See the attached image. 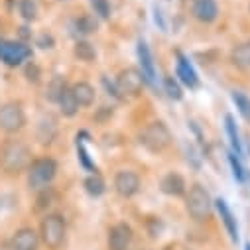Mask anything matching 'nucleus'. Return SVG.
<instances>
[{
    "label": "nucleus",
    "mask_w": 250,
    "mask_h": 250,
    "mask_svg": "<svg viewBox=\"0 0 250 250\" xmlns=\"http://www.w3.org/2000/svg\"><path fill=\"white\" fill-rule=\"evenodd\" d=\"M65 234H67V227H65V219L61 215H45L42 219L40 225V236L42 242L49 248V250H59L65 244Z\"/></svg>",
    "instance_id": "39448f33"
},
{
    "label": "nucleus",
    "mask_w": 250,
    "mask_h": 250,
    "mask_svg": "<svg viewBox=\"0 0 250 250\" xmlns=\"http://www.w3.org/2000/svg\"><path fill=\"white\" fill-rule=\"evenodd\" d=\"M144 75L140 73V69L136 67H126V69H122L118 75H116V91L124 97H136L142 87H144Z\"/></svg>",
    "instance_id": "6e6552de"
},
{
    "label": "nucleus",
    "mask_w": 250,
    "mask_h": 250,
    "mask_svg": "<svg viewBox=\"0 0 250 250\" xmlns=\"http://www.w3.org/2000/svg\"><path fill=\"white\" fill-rule=\"evenodd\" d=\"M83 185H85V191L91 195V197H101L103 193H104V181H103V177L95 171V173H91L85 181H83Z\"/></svg>",
    "instance_id": "412c9836"
},
{
    "label": "nucleus",
    "mask_w": 250,
    "mask_h": 250,
    "mask_svg": "<svg viewBox=\"0 0 250 250\" xmlns=\"http://www.w3.org/2000/svg\"><path fill=\"white\" fill-rule=\"evenodd\" d=\"M28 171V185L34 191H43L57 175V162L53 158H38L30 164Z\"/></svg>",
    "instance_id": "20e7f679"
},
{
    "label": "nucleus",
    "mask_w": 250,
    "mask_h": 250,
    "mask_svg": "<svg viewBox=\"0 0 250 250\" xmlns=\"http://www.w3.org/2000/svg\"><path fill=\"white\" fill-rule=\"evenodd\" d=\"M32 57V49L22 43V42H14V40H6L0 38V61L8 67H18L22 65L26 59Z\"/></svg>",
    "instance_id": "423d86ee"
},
{
    "label": "nucleus",
    "mask_w": 250,
    "mask_h": 250,
    "mask_svg": "<svg viewBox=\"0 0 250 250\" xmlns=\"http://www.w3.org/2000/svg\"><path fill=\"white\" fill-rule=\"evenodd\" d=\"M73 53H75L77 59L85 61V63H91V61H95V57H97V49L89 42H77Z\"/></svg>",
    "instance_id": "4be33fe9"
},
{
    "label": "nucleus",
    "mask_w": 250,
    "mask_h": 250,
    "mask_svg": "<svg viewBox=\"0 0 250 250\" xmlns=\"http://www.w3.org/2000/svg\"><path fill=\"white\" fill-rule=\"evenodd\" d=\"M26 114L20 103H4L0 106V130L6 134H16L24 128Z\"/></svg>",
    "instance_id": "0eeeda50"
},
{
    "label": "nucleus",
    "mask_w": 250,
    "mask_h": 250,
    "mask_svg": "<svg viewBox=\"0 0 250 250\" xmlns=\"http://www.w3.org/2000/svg\"><path fill=\"white\" fill-rule=\"evenodd\" d=\"M18 6H20V14H22L24 20H28V22L36 20V16H38V6H36L34 0H20Z\"/></svg>",
    "instance_id": "a878e982"
},
{
    "label": "nucleus",
    "mask_w": 250,
    "mask_h": 250,
    "mask_svg": "<svg viewBox=\"0 0 250 250\" xmlns=\"http://www.w3.org/2000/svg\"><path fill=\"white\" fill-rule=\"evenodd\" d=\"M12 250H36L38 248V234L34 229H20L10 242Z\"/></svg>",
    "instance_id": "2eb2a0df"
},
{
    "label": "nucleus",
    "mask_w": 250,
    "mask_h": 250,
    "mask_svg": "<svg viewBox=\"0 0 250 250\" xmlns=\"http://www.w3.org/2000/svg\"><path fill=\"white\" fill-rule=\"evenodd\" d=\"M215 207H217V211H219V215H221V219H223V223H225V227H227V230H229L232 242H236V240H238V227H236V219H234V215L230 213L227 201H225V199H217V201H215Z\"/></svg>",
    "instance_id": "a211bd4d"
},
{
    "label": "nucleus",
    "mask_w": 250,
    "mask_h": 250,
    "mask_svg": "<svg viewBox=\"0 0 250 250\" xmlns=\"http://www.w3.org/2000/svg\"><path fill=\"white\" fill-rule=\"evenodd\" d=\"M132 229L126 223H118L108 230V250H130Z\"/></svg>",
    "instance_id": "9d476101"
},
{
    "label": "nucleus",
    "mask_w": 250,
    "mask_h": 250,
    "mask_svg": "<svg viewBox=\"0 0 250 250\" xmlns=\"http://www.w3.org/2000/svg\"><path fill=\"white\" fill-rule=\"evenodd\" d=\"M232 103L236 104L240 116H242L246 122H250V99H248L244 93H240V91H232Z\"/></svg>",
    "instance_id": "5701e85b"
},
{
    "label": "nucleus",
    "mask_w": 250,
    "mask_h": 250,
    "mask_svg": "<svg viewBox=\"0 0 250 250\" xmlns=\"http://www.w3.org/2000/svg\"><path fill=\"white\" fill-rule=\"evenodd\" d=\"M71 91H73V95H75L79 106H91V104L95 103L97 93H95V87H93L91 83H87V81H79V83L71 85Z\"/></svg>",
    "instance_id": "6ab92c4d"
},
{
    "label": "nucleus",
    "mask_w": 250,
    "mask_h": 250,
    "mask_svg": "<svg viewBox=\"0 0 250 250\" xmlns=\"http://www.w3.org/2000/svg\"><path fill=\"white\" fill-rule=\"evenodd\" d=\"M77 28H79V32H83V34H91V32H95L97 30V24L91 20V18H81L79 22H77Z\"/></svg>",
    "instance_id": "7c9ffc66"
},
{
    "label": "nucleus",
    "mask_w": 250,
    "mask_h": 250,
    "mask_svg": "<svg viewBox=\"0 0 250 250\" xmlns=\"http://www.w3.org/2000/svg\"><path fill=\"white\" fill-rule=\"evenodd\" d=\"M91 6H93V12H95L99 18H103V20H106V18L110 16L108 0H91Z\"/></svg>",
    "instance_id": "cd10ccee"
},
{
    "label": "nucleus",
    "mask_w": 250,
    "mask_h": 250,
    "mask_svg": "<svg viewBox=\"0 0 250 250\" xmlns=\"http://www.w3.org/2000/svg\"><path fill=\"white\" fill-rule=\"evenodd\" d=\"M57 104H59L61 114L67 116V118H71V116H75V114L79 112V103H77V99H75L71 87H67V85L63 87V91H61V95H59V99H57Z\"/></svg>",
    "instance_id": "f3484780"
},
{
    "label": "nucleus",
    "mask_w": 250,
    "mask_h": 250,
    "mask_svg": "<svg viewBox=\"0 0 250 250\" xmlns=\"http://www.w3.org/2000/svg\"><path fill=\"white\" fill-rule=\"evenodd\" d=\"M164 87H166V93H167V97H169V99H173V101H179V99L183 97V93H181V87H179V83H177L173 77H166V81H164Z\"/></svg>",
    "instance_id": "bb28decb"
},
{
    "label": "nucleus",
    "mask_w": 250,
    "mask_h": 250,
    "mask_svg": "<svg viewBox=\"0 0 250 250\" xmlns=\"http://www.w3.org/2000/svg\"><path fill=\"white\" fill-rule=\"evenodd\" d=\"M138 140H140V144L148 152L160 154V152H164V150L169 148V144H171V132H169V128L166 126L162 120H154V122L146 124V126L140 130Z\"/></svg>",
    "instance_id": "7ed1b4c3"
},
{
    "label": "nucleus",
    "mask_w": 250,
    "mask_h": 250,
    "mask_svg": "<svg viewBox=\"0 0 250 250\" xmlns=\"http://www.w3.org/2000/svg\"><path fill=\"white\" fill-rule=\"evenodd\" d=\"M138 61H140V73L144 75V81L146 83H152L154 77H156V67H154V61H152V53H150V47L144 40L138 42Z\"/></svg>",
    "instance_id": "4468645a"
},
{
    "label": "nucleus",
    "mask_w": 250,
    "mask_h": 250,
    "mask_svg": "<svg viewBox=\"0 0 250 250\" xmlns=\"http://www.w3.org/2000/svg\"><path fill=\"white\" fill-rule=\"evenodd\" d=\"M114 191L120 197H132L140 191V177L132 169H120L114 175Z\"/></svg>",
    "instance_id": "1a4fd4ad"
},
{
    "label": "nucleus",
    "mask_w": 250,
    "mask_h": 250,
    "mask_svg": "<svg viewBox=\"0 0 250 250\" xmlns=\"http://www.w3.org/2000/svg\"><path fill=\"white\" fill-rule=\"evenodd\" d=\"M230 61H232L236 67L248 69V67H250V42L238 43V45L230 51Z\"/></svg>",
    "instance_id": "aec40b11"
},
{
    "label": "nucleus",
    "mask_w": 250,
    "mask_h": 250,
    "mask_svg": "<svg viewBox=\"0 0 250 250\" xmlns=\"http://www.w3.org/2000/svg\"><path fill=\"white\" fill-rule=\"evenodd\" d=\"M30 164H32V154L22 140L8 138L0 146V169L6 175H18L26 171Z\"/></svg>",
    "instance_id": "f257e3e1"
},
{
    "label": "nucleus",
    "mask_w": 250,
    "mask_h": 250,
    "mask_svg": "<svg viewBox=\"0 0 250 250\" xmlns=\"http://www.w3.org/2000/svg\"><path fill=\"white\" fill-rule=\"evenodd\" d=\"M225 126H227V134H229V138H230V146H232V150L236 152V156H240L242 146H240V140H238L236 124H234V120H232V116H230V114L225 118Z\"/></svg>",
    "instance_id": "b1692460"
},
{
    "label": "nucleus",
    "mask_w": 250,
    "mask_h": 250,
    "mask_svg": "<svg viewBox=\"0 0 250 250\" xmlns=\"http://www.w3.org/2000/svg\"><path fill=\"white\" fill-rule=\"evenodd\" d=\"M191 14L201 24H213L219 16L217 0H191Z\"/></svg>",
    "instance_id": "9b49d317"
},
{
    "label": "nucleus",
    "mask_w": 250,
    "mask_h": 250,
    "mask_svg": "<svg viewBox=\"0 0 250 250\" xmlns=\"http://www.w3.org/2000/svg\"><path fill=\"white\" fill-rule=\"evenodd\" d=\"M77 158H79V164H81L87 171H91V173H95V171H97L95 164H93V162H91V158H89V152H87V148H85L83 140H79V138H77Z\"/></svg>",
    "instance_id": "393cba45"
},
{
    "label": "nucleus",
    "mask_w": 250,
    "mask_h": 250,
    "mask_svg": "<svg viewBox=\"0 0 250 250\" xmlns=\"http://www.w3.org/2000/svg\"><path fill=\"white\" fill-rule=\"evenodd\" d=\"M160 189L166 193V195H171V197H181L187 189V185H185V179L175 173V171H169L162 177L160 181Z\"/></svg>",
    "instance_id": "f8f14e48"
},
{
    "label": "nucleus",
    "mask_w": 250,
    "mask_h": 250,
    "mask_svg": "<svg viewBox=\"0 0 250 250\" xmlns=\"http://www.w3.org/2000/svg\"><path fill=\"white\" fill-rule=\"evenodd\" d=\"M229 164H230V169H232L234 179L244 181V169H242V166H240V162H238L236 154H229Z\"/></svg>",
    "instance_id": "c756f323"
},
{
    "label": "nucleus",
    "mask_w": 250,
    "mask_h": 250,
    "mask_svg": "<svg viewBox=\"0 0 250 250\" xmlns=\"http://www.w3.org/2000/svg\"><path fill=\"white\" fill-rule=\"evenodd\" d=\"M185 209H187V213H189V217L197 223H203L211 217L213 199L201 183H193L189 187V193H187V197H185Z\"/></svg>",
    "instance_id": "f03ea898"
},
{
    "label": "nucleus",
    "mask_w": 250,
    "mask_h": 250,
    "mask_svg": "<svg viewBox=\"0 0 250 250\" xmlns=\"http://www.w3.org/2000/svg\"><path fill=\"white\" fill-rule=\"evenodd\" d=\"M177 77H179V81L183 85H187L189 89H195L199 85V79H197L195 69L191 67V63L181 53H177Z\"/></svg>",
    "instance_id": "dca6fc26"
},
{
    "label": "nucleus",
    "mask_w": 250,
    "mask_h": 250,
    "mask_svg": "<svg viewBox=\"0 0 250 250\" xmlns=\"http://www.w3.org/2000/svg\"><path fill=\"white\" fill-rule=\"evenodd\" d=\"M246 250H250V244H246Z\"/></svg>",
    "instance_id": "2f4dec72"
},
{
    "label": "nucleus",
    "mask_w": 250,
    "mask_h": 250,
    "mask_svg": "<svg viewBox=\"0 0 250 250\" xmlns=\"http://www.w3.org/2000/svg\"><path fill=\"white\" fill-rule=\"evenodd\" d=\"M63 87H65V83L61 81V79H53L51 85H49V89H47V99L53 101V103H57V99H59L61 91H63Z\"/></svg>",
    "instance_id": "c85d7f7f"
},
{
    "label": "nucleus",
    "mask_w": 250,
    "mask_h": 250,
    "mask_svg": "<svg viewBox=\"0 0 250 250\" xmlns=\"http://www.w3.org/2000/svg\"><path fill=\"white\" fill-rule=\"evenodd\" d=\"M36 136H38L40 144H51L55 140V136H57V120L51 114H43L38 120Z\"/></svg>",
    "instance_id": "ddd939ff"
}]
</instances>
